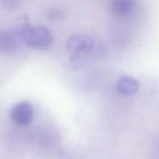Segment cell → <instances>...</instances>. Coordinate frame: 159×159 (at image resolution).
I'll return each mask as SVG.
<instances>
[{
  "label": "cell",
  "instance_id": "6da1fadb",
  "mask_svg": "<svg viewBox=\"0 0 159 159\" xmlns=\"http://www.w3.org/2000/svg\"><path fill=\"white\" fill-rule=\"evenodd\" d=\"M95 42L90 36L77 34L70 36L66 40L65 48L70 59L78 62L86 60L94 54L96 48Z\"/></svg>",
  "mask_w": 159,
  "mask_h": 159
},
{
  "label": "cell",
  "instance_id": "7a4b0ae2",
  "mask_svg": "<svg viewBox=\"0 0 159 159\" xmlns=\"http://www.w3.org/2000/svg\"><path fill=\"white\" fill-rule=\"evenodd\" d=\"M53 39L51 32L44 26H31L27 24L24 29V43L31 48L47 49L52 45Z\"/></svg>",
  "mask_w": 159,
  "mask_h": 159
},
{
  "label": "cell",
  "instance_id": "3957f363",
  "mask_svg": "<svg viewBox=\"0 0 159 159\" xmlns=\"http://www.w3.org/2000/svg\"><path fill=\"white\" fill-rule=\"evenodd\" d=\"M27 23H23L17 26L1 31L0 33V50L2 52L9 53L17 50L24 43L23 31Z\"/></svg>",
  "mask_w": 159,
  "mask_h": 159
},
{
  "label": "cell",
  "instance_id": "277c9868",
  "mask_svg": "<svg viewBox=\"0 0 159 159\" xmlns=\"http://www.w3.org/2000/svg\"><path fill=\"white\" fill-rule=\"evenodd\" d=\"M34 109L30 102L27 101L19 102L13 106L10 112L12 120L21 126L29 124L33 117Z\"/></svg>",
  "mask_w": 159,
  "mask_h": 159
},
{
  "label": "cell",
  "instance_id": "5b68a950",
  "mask_svg": "<svg viewBox=\"0 0 159 159\" xmlns=\"http://www.w3.org/2000/svg\"><path fill=\"white\" fill-rule=\"evenodd\" d=\"M140 84L138 81L130 75H123L120 76L116 83L117 91L125 96L135 94L139 89Z\"/></svg>",
  "mask_w": 159,
  "mask_h": 159
},
{
  "label": "cell",
  "instance_id": "8992f818",
  "mask_svg": "<svg viewBox=\"0 0 159 159\" xmlns=\"http://www.w3.org/2000/svg\"><path fill=\"white\" fill-rule=\"evenodd\" d=\"M136 0H111L110 9L111 12L117 16H126L134 9Z\"/></svg>",
  "mask_w": 159,
  "mask_h": 159
},
{
  "label": "cell",
  "instance_id": "52a82bcc",
  "mask_svg": "<svg viewBox=\"0 0 159 159\" xmlns=\"http://www.w3.org/2000/svg\"><path fill=\"white\" fill-rule=\"evenodd\" d=\"M65 15V12L60 9H52L48 10L46 12V16L47 18L52 20L58 19L63 17Z\"/></svg>",
  "mask_w": 159,
  "mask_h": 159
},
{
  "label": "cell",
  "instance_id": "ba28073f",
  "mask_svg": "<svg viewBox=\"0 0 159 159\" xmlns=\"http://www.w3.org/2000/svg\"><path fill=\"white\" fill-rule=\"evenodd\" d=\"M158 152H159V143H158Z\"/></svg>",
  "mask_w": 159,
  "mask_h": 159
}]
</instances>
